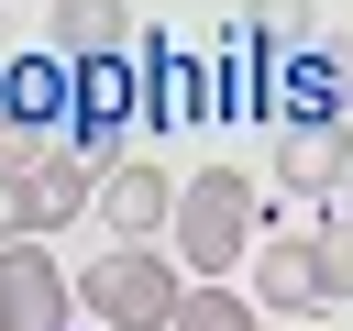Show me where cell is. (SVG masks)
Here are the masks:
<instances>
[{"label": "cell", "mask_w": 353, "mask_h": 331, "mask_svg": "<svg viewBox=\"0 0 353 331\" xmlns=\"http://www.w3.org/2000/svg\"><path fill=\"white\" fill-rule=\"evenodd\" d=\"M254 210H265V188L243 177V166H199V177H176V265H188V287H221L232 265H254Z\"/></svg>", "instance_id": "6da1fadb"}, {"label": "cell", "mask_w": 353, "mask_h": 331, "mask_svg": "<svg viewBox=\"0 0 353 331\" xmlns=\"http://www.w3.org/2000/svg\"><path fill=\"white\" fill-rule=\"evenodd\" d=\"M176 298H188V276H176L154 243H110V254H88V276H77V309L110 320V331H165Z\"/></svg>", "instance_id": "7a4b0ae2"}, {"label": "cell", "mask_w": 353, "mask_h": 331, "mask_svg": "<svg viewBox=\"0 0 353 331\" xmlns=\"http://www.w3.org/2000/svg\"><path fill=\"white\" fill-rule=\"evenodd\" d=\"M66 132V55H0V166H33Z\"/></svg>", "instance_id": "3957f363"}, {"label": "cell", "mask_w": 353, "mask_h": 331, "mask_svg": "<svg viewBox=\"0 0 353 331\" xmlns=\"http://www.w3.org/2000/svg\"><path fill=\"white\" fill-rule=\"evenodd\" d=\"M0 331H77V276L44 243H0Z\"/></svg>", "instance_id": "277c9868"}, {"label": "cell", "mask_w": 353, "mask_h": 331, "mask_svg": "<svg viewBox=\"0 0 353 331\" xmlns=\"http://www.w3.org/2000/svg\"><path fill=\"white\" fill-rule=\"evenodd\" d=\"M353 110V33H320L309 55L276 66V121H342Z\"/></svg>", "instance_id": "5b68a950"}, {"label": "cell", "mask_w": 353, "mask_h": 331, "mask_svg": "<svg viewBox=\"0 0 353 331\" xmlns=\"http://www.w3.org/2000/svg\"><path fill=\"white\" fill-rule=\"evenodd\" d=\"M342 166H353V132H342V121H276V166H265V177H276L287 199H331Z\"/></svg>", "instance_id": "8992f818"}, {"label": "cell", "mask_w": 353, "mask_h": 331, "mask_svg": "<svg viewBox=\"0 0 353 331\" xmlns=\"http://www.w3.org/2000/svg\"><path fill=\"white\" fill-rule=\"evenodd\" d=\"M254 309H265V320H309V309H331V298H320V254H309V232H265V243H254Z\"/></svg>", "instance_id": "52a82bcc"}, {"label": "cell", "mask_w": 353, "mask_h": 331, "mask_svg": "<svg viewBox=\"0 0 353 331\" xmlns=\"http://www.w3.org/2000/svg\"><path fill=\"white\" fill-rule=\"evenodd\" d=\"M132 77H143V110L154 121H210L221 110V77L199 55H176V44H132Z\"/></svg>", "instance_id": "ba28073f"}, {"label": "cell", "mask_w": 353, "mask_h": 331, "mask_svg": "<svg viewBox=\"0 0 353 331\" xmlns=\"http://www.w3.org/2000/svg\"><path fill=\"white\" fill-rule=\"evenodd\" d=\"M99 221H110L121 243H154V232L176 221V177H165V166H132V154H121V166L99 177Z\"/></svg>", "instance_id": "9c48e42d"}, {"label": "cell", "mask_w": 353, "mask_h": 331, "mask_svg": "<svg viewBox=\"0 0 353 331\" xmlns=\"http://www.w3.org/2000/svg\"><path fill=\"white\" fill-rule=\"evenodd\" d=\"M88 210H99V177H88L66 143H44V154L22 166V221H33V232H55V221H88Z\"/></svg>", "instance_id": "30bf717a"}, {"label": "cell", "mask_w": 353, "mask_h": 331, "mask_svg": "<svg viewBox=\"0 0 353 331\" xmlns=\"http://www.w3.org/2000/svg\"><path fill=\"white\" fill-rule=\"evenodd\" d=\"M132 0H55V55L66 66H99V55H132Z\"/></svg>", "instance_id": "8fae6325"}, {"label": "cell", "mask_w": 353, "mask_h": 331, "mask_svg": "<svg viewBox=\"0 0 353 331\" xmlns=\"http://www.w3.org/2000/svg\"><path fill=\"white\" fill-rule=\"evenodd\" d=\"M243 44H254L265 66L309 55V44H320V0H243Z\"/></svg>", "instance_id": "7c38bea8"}, {"label": "cell", "mask_w": 353, "mask_h": 331, "mask_svg": "<svg viewBox=\"0 0 353 331\" xmlns=\"http://www.w3.org/2000/svg\"><path fill=\"white\" fill-rule=\"evenodd\" d=\"M165 331H265V309H254V298H243V287H188V298H176V320H165Z\"/></svg>", "instance_id": "4fadbf2b"}, {"label": "cell", "mask_w": 353, "mask_h": 331, "mask_svg": "<svg viewBox=\"0 0 353 331\" xmlns=\"http://www.w3.org/2000/svg\"><path fill=\"white\" fill-rule=\"evenodd\" d=\"M309 254H320V298H353V221H342V210L309 232Z\"/></svg>", "instance_id": "5bb4252c"}, {"label": "cell", "mask_w": 353, "mask_h": 331, "mask_svg": "<svg viewBox=\"0 0 353 331\" xmlns=\"http://www.w3.org/2000/svg\"><path fill=\"white\" fill-rule=\"evenodd\" d=\"M0 243H33V221H22V166H0Z\"/></svg>", "instance_id": "9a60e30c"}, {"label": "cell", "mask_w": 353, "mask_h": 331, "mask_svg": "<svg viewBox=\"0 0 353 331\" xmlns=\"http://www.w3.org/2000/svg\"><path fill=\"white\" fill-rule=\"evenodd\" d=\"M331 210H342V221H353V166H342V188H331Z\"/></svg>", "instance_id": "2e32d148"}, {"label": "cell", "mask_w": 353, "mask_h": 331, "mask_svg": "<svg viewBox=\"0 0 353 331\" xmlns=\"http://www.w3.org/2000/svg\"><path fill=\"white\" fill-rule=\"evenodd\" d=\"M44 11H55V0H44Z\"/></svg>", "instance_id": "e0dca14e"}, {"label": "cell", "mask_w": 353, "mask_h": 331, "mask_svg": "<svg viewBox=\"0 0 353 331\" xmlns=\"http://www.w3.org/2000/svg\"><path fill=\"white\" fill-rule=\"evenodd\" d=\"M0 11H11V0H0Z\"/></svg>", "instance_id": "ac0fdd59"}]
</instances>
